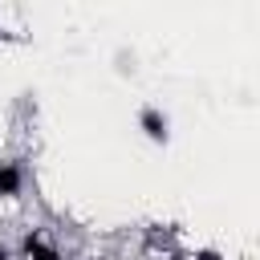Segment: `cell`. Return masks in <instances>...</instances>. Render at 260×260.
I'll return each mask as SVG.
<instances>
[{
  "label": "cell",
  "instance_id": "1",
  "mask_svg": "<svg viewBox=\"0 0 260 260\" xmlns=\"http://www.w3.org/2000/svg\"><path fill=\"white\" fill-rule=\"evenodd\" d=\"M138 126H142V130H146V138H150V142H158V146L171 138V122H167V114H162V110H154V106H142V110H138Z\"/></svg>",
  "mask_w": 260,
  "mask_h": 260
},
{
  "label": "cell",
  "instance_id": "2",
  "mask_svg": "<svg viewBox=\"0 0 260 260\" xmlns=\"http://www.w3.org/2000/svg\"><path fill=\"white\" fill-rule=\"evenodd\" d=\"M20 260H61V252H57L53 244H45V236L32 228V232H24V240H20Z\"/></svg>",
  "mask_w": 260,
  "mask_h": 260
},
{
  "label": "cell",
  "instance_id": "3",
  "mask_svg": "<svg viewBox=\"0 0 260 260\" xmlns=\"http://www.w3.org/2000/svg\"><path fill=\"white\" fill-rule=\"evenodd\" d=\"M24 187V171L20 162H0V199H16Z\"/></svg>",
  "mask_w": 260,
  "mask_h": 260
},
{
  "label": "cell",
  "instance_id": "4",
  "mask_svg": "<svg viewBox=\"0 0 260 260\" xmlns=\"http://www.w3.org/2000/svg\"><path fill=\"white\" fill-rule=\"evenodd\" d=\"M191 260H219V252H215V248H203V252H195Z\"/></svg>",
  "mask_w": 260,
  "mask_h": 260
},
{
  "label": "cell",
  "instance_id": "5",
  "mask_svg": "<svg viewBox=\"0 0 260 260\" xmlns=\"http://www.w3.org/2000/svg\"><path fill=\"white\" fill-rule=\"evenodd\" d=\"M0 260H12V252H8V248H0Z\"/></svg>",
  "mask_w": 260,
  "mask_h": 260
},
{
  "label": "cell",
  "instance_id": "6",
  "mask_svg": "<svg viewBox=\"0 0 260 260\" xmlns=\"http://www.w3.org/2000/svg\"><path fill=\"white\" fill-rule=\"evenodd\" d=\"M167 260H183V256H167Z\"/></svg>",
  "mask_w": 260,
  "mask_h": 260
}]
</instances>
